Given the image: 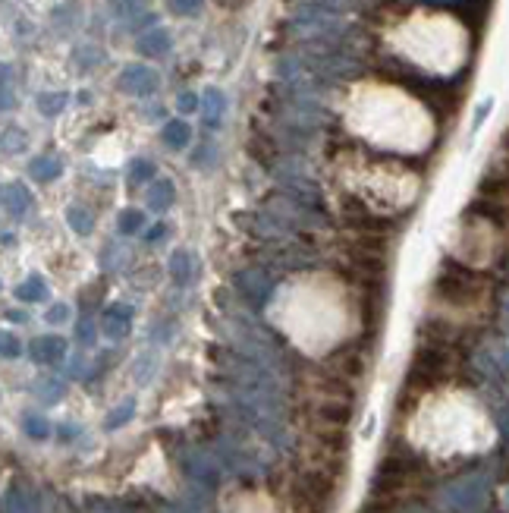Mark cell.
<instances>
[{
  "label": "cell",
  "mask_w": 509,
  "mask_h": 513,
  "mask_svg": "<svg viewBox=\"0 0 509 513\" xmlns=\"http://www.w3.org/2000/svg\"><path fill=\"white\" fill-rule=\"evenodd\" d=\"M3 205H7V211L13 214V218H22V214L32 208V192L22 183H10L7 189H3Z\"/></svg>",
  "instance_id": "cell-4"
},
{
  "label": "cell",
  "mask_w": 509,
  "mask_h": 513,
  "mask_svg": "<svg viewBox=\"0 0 509 513\" xmlns=\"http://www.w3.org/2000/svg\"><path fill=\"white\" fill-rule=\"evenodd\" d=\"M28 353H32L35 363L54 365L66 356V340H63V337H54V334L51 337H35L32 347H28Z\"/></svg>",
  "instance_id": "cell-2"
},
{
  "label": "cell",
  "mask_w": 509,
  "mask_h": 513,
  "mask_svg": "<svg viewBox=\"0 0 509 513\" xmlns=\"http://www.w3.org/2000/svg\"><path fill=\"white\" fill-rule=\"evenodd\" d=\"M26 428L28 431H32V435H35V438H44V435H48V425H44V422H38V419H28V422H26Z\"/></svg>",
  "instance_id": "cell-23"
},
{
  "label": "cell",
  "mask_w": 509,
  "mask_h": 513,
  "mask_svg": "<svg viewBox=\"0 0 509 513\" xmlns=\"http://www.w3.org/2000/svg\"><path fill=\"white\" fill-rule=\"evenodd\" d=\"M148 180H154V164H151V161H132L130 183L139 186V183H148Z\"/></svg>",
  "instance_id": "cell-13"
},
{
  "label": "cell",
  "mask_w": 509,
  "mask_h": 513,
  "mask_svg": "<svg viewBox=\"0 0 509 513\" xmlns=\"http://www.w3.org/2000/svg\"><path fill=\"white\" fill-rule=\"evenodd\" d=\"M132 322V308L130 306H110L107 315H104V334L107 337H123L130 331Z\"/></svg>",
  "instance_id": "cell-6"
},
{
  "label": "cell",
  "mask_w": 509,
  "mask_h": 513,
  "mask_svg": "<svg viewBox=\"0 0 509 513\" xmlns=\"http://www.w3.org/2000/svg\"><path fill=\"white\" fill-rule=\"evenodd\" d=\"M173 199H177V186L170 180H154V186L145 192V202H148L151 211H167L173 205Z\"/></svg>",
  "instance_id": "cell-3"
},
{
  "label": "cell",
  "mask_w": 509,
  "mask_h": 513,
  "mask_svg": "<svg viewBox=\"0 0 509 513\" xmlns=\"http://www.w3.org/2000/svg\"><path fill=\"white\" fill-rule=\"evenodd\" d=\"M163 230H167V227H163V224L151 227V230H148V240H157V236H161V233H163Z\"/></svg>",
  "instance_id": "cell-26"
},
{
  "label": "cell",
  "mask_w": 509,
  "mask_h": 513,
  "mask_svg": "<svg viewBox=\"0 0 509 513\" xmlns=\"http://www.w3.org/2000/svg\"><path fill=\"white\" fill-rule=\"evenodd\" d=\"M66 92H41L38 98H35V104H38V110L44 116H57L63 107H66Z\"/></svg>",
  "instance_id": "cell-11"
},
{
  "label": "cell",
  "mask_w": 509,
  "mask_h": 513,
  "mask_svg": "<svg viewBox=\"0 0 509 513\" xmlns=\"http://www.w3.org/2000/svg\"><path fill=\"white\" fill-rule=\"evenodd\" d=\"M186 261H189V252H177V255H173V268H170V274H173V281H177L179 287H183V284H189Z\"/></svg>",
  "instance_id": "cell-17"
},
{
  "label": "cell",
  "mask_w": 509,
  "mask_h": 513,
  "mask_svg": "<svg viewBox=\"0 0 509 513\" xmlns=\"http://www.w3.org/2000/svg\"><path fill=\"white\" fill-rule=\"evenodd\" d=\"M66 220H69V227H73L79 236H89L91 233V227H95V220H91V214L85 211V208H79V205H73L66 211Z\"/></svg>",
  "instance_id": "cell-12"
},
{
  "label": "cell",
  "mask_w": 509,
  "mask_h": 513,
  "mask_svg": "<svg viewBox=\"0 0 509 513\" xmlns=\"http://www.w3.org/2000/svg\"><path fill=\"white\" fill-rule=\"evenodd\" d=\"M177 107H179V114H195V110L202 107V101H198V95H192V92H183Z\"/></svg>",
  "instance_id": "cell-19"
},
{
  "label": "cell",
  "mask_w": 509,
  "mask_h": 513,
  "mask_svg": "<svg viewBox=\"0 0 509 513\" xmlns=\"http://www.w3.org/2000/svg\"><path fill=\"white\" fill-rule=\"evenodd\" d=\"M224 114H226V98H224V92L208 89V92H204V126H208V130L220 126Z\"/></svg>",
  "instance_id": "cell-7"
},
{
  "label": "cell",
  "mask_w": 509,
  "mask_h": 513,
  "mask_svg": "<svg viewBox=\"0 0 509 513\" xmlns=\"http://www.w3.org/2000/svg\"><path fill=\"white\" fill-rule=\"evenodd\" d=\"M130 412H132V403H126V406H123V410L120 412H114V416H110V428H114V425H120V422H126V416H130Z\"/></svg>",
  "instance_id": "cell-25"
},
{
  "label": "cell",
  "mask_w": 509,
  "mask_h": 513,
  "mask_svg": "<svg viewBox=\"0 0 509 513\" xmlns=\"http://www.w3.org/2000/svg\"><path fill=\"white\" fill-rule=\"evenodd\" d=\"M60 173H63V164L57 157H35L32 164H28V177H32L35 183H51V180H57Z\"/></svg>",
  "instance_id": "cell-8"
},
{
  "label": "cell",
  "mask_w": 509,
  "mask_h": 513,
  "mask_svg": "<svg viewBox=\"0 0 509 513\" xmlns=\"http://www.w3.org/2000/svg\"><path fill=\"white\" fill-rule=\"evenodd\" d=\"M189 142H192V130H189L186 120H170V123L163 126V145H167V148L179 151V148H186Z\"/></svg>",
  "instance_id": "cell-9"
},
{
  "label": "cell",
  "mask_w": 509,
  "mask_h": 513,
  "mask_svg": "<svg viewBox=\"0 0 509 513\" xmlns=\"http://www.w3.org/2000/svg\"><path fill=\"white\" fill-rule=\"evenodd\" d=\"M3 151H7V155H13V151H22L26 148V132L22 130H16V126H10L7 132H3Z\"/></svg>",
  "instance_id": "cell-15"
},
{
  "label": "cell",
  "mask_w": 509,
  "mask_h": 513,
  "mask_svg": "<svg viewBox=\"0 0 509 513\" xmlns=\"http://www.w3.org/2000/svg\"><path fill=\"white\" fill-rule=\"evenodd\" d=\"M120 85L126 95H139V98H145V95H154L157 92V85H161V79H157V73L151 67H142V63H136V67H126L120 73Z\"/></svg>",
  "instance_id": "cell-1"
},
{
  "label": "cell",
  "mask_w": 509,
  "mask_h": 513,
  "mask_svg": "<svg viewBox=\"0 0 509 513\" xmlns=\"http://www.w3.org/2000/svg\"><path fill=\"white\" fill-rule=\"evenodd\" d=\"M204 0H170V10L177 16H195L198 10H202Z\"/></svg>",
  "instance_id": "cell-18"
},
{
  "label": "cell",
  "mask_w": 509,
  "mask_h": 513,
  "mask_svg": "<svg viewBox=\"0 0 509 513\" xmlns=\"http://www.w3.org/2000/svg\"><path fill=\"white\" fill-rule=\"evenodd\" d=\"M75 334H79L82 343H91V340H95V324H91V318H82V322H79V331H75Z\"/></svg>",
  "instance_id": "cell-22"
},
{
  "label": "cell",
  "mask_w": 509,
  "mask_h": 513,
  "mask_svg": "<svg viewBox=\"0 0 509 513\" xmlns=\"http://www.w3.org/2000/svg\"><path fill=\"white\" fill-rule=\"evenodd\" d=\"M22 353V343L16 340L13 334H7V331H0V356H7V359H16Z\"/></svg>",
  "instance_id": "cell-16"
},
{
  "label": "cell",
  "mask_w": 509,
  "mask_h": 513,
  "mask_svg": "<svg viewBox=\"0 0 509 513\" xmlns=\"http://www.w3.org/2000/svg\"><path fill=\"white\" fill-rule=\"evenodd\" d=\"M7 318H10V322H26V315H22V312H10Z\"/></svg>",
  "instance_id": "cell-28"
},
{
  "label": "cell",
  "mask_w": 509,
  "mask_h": 513,
  "mask_svg": "<svg viewBox=\"0 0 509 513\" xmlns=\"http://www.w3.org/2000/svg\"><path fill=\"white\" fill-rule=\"evenodd\" d=\"M110 10H114L116 16H130L139 10V0H110Z\"/></svg>",
  "instance_id": "cell-21"
},
{
  "label": "cell",
  "mask_w": 509,
  "mask_h": 513,
  "mask_svg": "<svg viewBox=\"0 0 509 513\" xmlns=\"http://www.w3.org/2000/svg\"><path fill=\"white\" fill-rule=\"evenodd\" d=\"M139 54L142 57H161L170 51V32H163V28H151V32H145L142 38H139Z\"/></svg>",
  "instance_id": "cell-5"
},
{
  "label": "cell",
  "mask_w": 509,
  "mask_h": 513,
  "mask_svg": "<svg viewBox=\"0 0 509 513\" xmlns=\"http://www.w3.org/2000/svg\"><path fill=\"white\" fill-rule=\"evenodd\" d=\"M16 299H22V302H41V299H48V284L41 281L38 274H32L26 284H19V287H16Z\"/></svg>",
  "instance_id": "cell-10"
},
{
  "label": "cell",
  "mask_w": 509,
  "mask_h": 513,
  "mask_svg": "<svg viewBox=\"0 0 509 513\" xmlns=\"http://www.w3.org/2000/svg\"><path fill=\"white\" fill-rule=\"evenodd\" d=\"M44 318H48L51 324H63L69 318V306H66V302H57V306L48 308V315H44Z\"/></svg>",
  "instance_id": "cell-20"
},
{
  "label": "cell",
  "mask_w": 509,
  "mask_h": 513,
  "mask_svg": "<svg viewBox=\"0 0 509 513\" xmlns=\"http://www.w3.org/2000/svg\"><path fill=\"white\" fill-rule=\"evenodd\" d=\"M142 224H145V214L142 211H136V208H130V211H123L120 214V233H136V230H142Z\"/></svg>",
  "instance_id": "cell-14"
},
{
  "label": "cell",
  "mask_w": 509,
  "mask_h": 513,
  "mask_svg": "<svg viewBox=\"0 0 509 513\" xmlns=\"http://www.w3.org/2000/svg\"><path fill=\"white\" fill-rule=\"evenodd\" d=\"M217 3H220V7H226V10H236L242 0H217Z\"/></svg>",
  "instance_id": "cell-27"
},
{
  "label": "cell",
  "mask_w": 509,
  "mask_h": 513,
  "mask_svg": "<svg viewBox=\"0 0 509 513\" xmlns=\"http://www.w3.org/2000/svg\"><path fill=\"white\" fill-rule=\"evenodd\" d=\"M16 104V95L7 89V85H0V110H7V107H13Z\"/></svg>",
  "instance_id": "cell-24"
}]
</instances>
